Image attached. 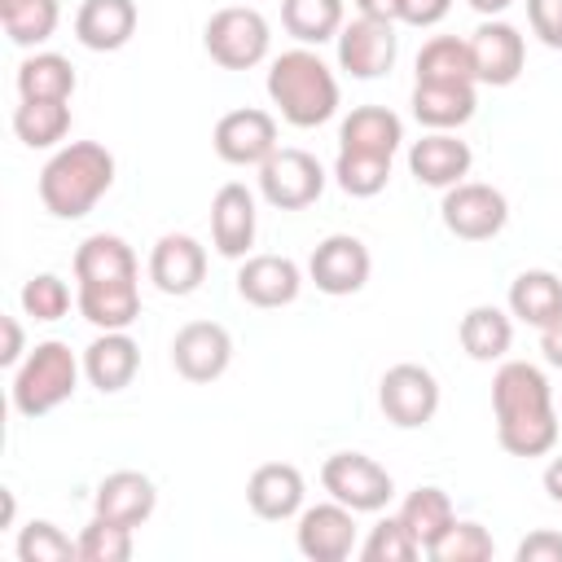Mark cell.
Returning a JSON list of instances; mask_svg holds the SVG:
<instances>
[{
	"label": "cell",
	"instance_id": "cell-2",
	"mask_svg": "<svg viewBox=\"0 0 562 562\" xmlns=\"http://www.w3.org/2000/svg\"><path fill=\"white\" fill-rule=\"evenodd\" d=\"M496 439L509 457H544L558 443V413L549 378L527 360H505L492 378Z\"/></svg>",
	"mask_w": 562,
	"mask_h": 562
},
{
	"label": "cell",
	"instance_id": "cell-26",
	"mask_svg": "<svg viewBox=\"0 0 562 562\" xmlns=\"http://www.w3.org/2000/svg\"><path fill=\"white\" fill-rule=\"evenodd\" d=\"M474 83H417L413 88V119L430 132H452L474 119Z\"/></svg>",
	"mask_w": 562,
	"mask_h": 562
},
{
	"label": "cell",
	"instance_id": "cell-7",
	"mask_svg": "<svg viewBox=\"0 0 562 562\" xmlns=\"http://www.w3.org/2000/svg\"><path fill=\"white\" fill-rule=\"evenodd\" d=\"M321 483H325V492L334 501H342L356 514H378L391 501V492H395L391 474L373 457H364V452H334V457H325Z\"/></svg>",
	"mask_w": 562,
	"mask_h": 562
},
{
	"label": "cell",
	"instance_id": "cell-39",
	"mask_svg": "<svg viewBox=\"0 0 562 562\" xmlns=\"http://www.w3.org/2000/svg\"><path fill=\"white\" fill-rule=\"evenodd\" d=\"M364 562H413L417 553H422V544L413 540V531L400 522V514L395 518H382L373 531H369V540H364Z\"/></svg>",
	"mask_w": 562,
	"mask_h": 562
},
{
	"label": "cell",
	"instance_id": "cell-19",
	"mask_svg": "<svg viewBox=\"0 0 562 562\" xmlns=\"http://www.w3.org/2000/svg\"><path fill=\"white\" fill-rule=\"evenodd\" d=\"M136 369H140V347L127 329H101L83 351V378L101 395H114V391L132 386Z\"/></svg>",
	"mask_w": 562,
	"mask_h": 562
},
{
	"label": "cell",
	"instance_id": "cell-13",
	"mask_svg": "<svg viewBox=\"0 0 562 562\" xmlns=\"http://www.w3.org/2000/svg\"><path fill=\"white\" fill-rule=\"evenodd\" d=\"M369 272H373L369 246H364L360 237H351V233L325 237V241L312 250V259H307V277L316 281L321 294H334V299L364 290Z\"/></svg>",
	"mask_w": 562,
	"mask_h": 562
},
{
	"label": "cell",
	"instance_id": "cell-29",
	"mask_svg": "<svg viewBox=\"0 0 562 562\" xmlns=\"http://www.w3.org/2000/svg\"><path fill=\"white\" fill-rule=\"evenodd\" d=\"M417 83H479L470 40L457 35H435L417 53Z\"/></svg>",
	"mask_w": 562,
	"mask_h": 562
},
{
	"label": "cell",
	"instance_id": "cell-12",
	"mask_svg": "<svg viewBox=\"0 0 562 562\" xmlns=\"http://www.w3.org/2000/svg\"><path fill=\"white\" fill-rule=\"evenodd\" d=\"M215 154L233 167H263L281 145H277V119L268 110H228L215 123Z\"/></svg>",
	"mask_w": 562,
	"mask_h": 562
},
{
	"label": "cell",
	"instance_id": "cell-37",
	"mask_svg": "<svg viewBox=\"0 0 562 562\" xmlns=\"http://www.w3.org/2000/svg\"><path fill=\"white\" fill-rule=\"evenodd\" d=\"M132 558V527L92 514V522L79 531V562H127Z\"/></svg>",
	"mask_w": 562,
	"mask_h": 562
},
{
	"label": "cell",
	"instance_id": "cell-32",
	"mask_svg": "<svg viewBox=\"0 0 562 562\" xmlns=\"http://www.w3.org/2000/svg\"><path fill=\"white\" fill-rule=\"evenodd\" d=\"M281 26L299 44H325L342 31V0H281Z\"/></svg>",
	"mask_w": 562,
	"mask_h": 562
},
{
	"label": "cell",
	"instance_id": "cell-5",
	"mask_svg": "<svg viewBox=\"0 0 562 562\" xmlns=\"http://www.w3.org/2000/svg\"><path fill=\"white\" fill-rule=\"evenodd\" d=\"M79 373H83V360H75V351L66 342H57V338L35 342V351L13 373V408L22 417H44V413L61 408L75 395Z\"/></svg>",
	"mask_w": 562,
	"mask_h": 562
},
{
	"label": "cell",
	"instance_id": "cell-1",
	"mask_svg": "<svg viewBox=\"0 0 562 562\" xmlns=\"http://www.w3.org/2000/svg\"><path fill=\"white\" fill-rule=\"evenodd\" d=\"M75 281H79V312L97 329H127L140 316L136 290V255L114 233H92L75 250Z\"/></svg>",
	"mask_w": 562,
	"mask_h": 562
},
{
	"label": "cell",
	"instance_id": "cell-20",
	"mask_svg": "<svg viewBox=\"0 0 562 562\" xmlns=\"http://www.w3.org/2000/svg\"><path fill=\"white\" fill-rule=\"evenodd\" d=\"M470 162H474L470 145L457 140L452 132H426V136L413 140V149H408V171H413L422 184H430V189H452V184H461V180L470 176Z\"/></svg>",
	"mask_w": 562,
	"mask_h": 562
},
{
	"label": "cell",
	"instance_id": "cell-23",
	"mask_svg": "<svg viewBox=\"0 0 562 562\" xmlns=\"http://www.w3.org/2000/svg\"><path fill=\"white\" fill-rule=\"evenodd\" d=\"M75 35L92 53H114L136 35V0H83L75 13Z\"/></svg>",
	"mask_w": 562,
	"mask_h": 562
},
{
	"label": "cell",
	"instance_id": "cell-31",
	"mask_svg": "<svg viewBox=\"0 0 562 562\" xmlns=\"http://www.w3.org/2000/svg\"><path fill=\"white\" fill-rule=\"evenodd\" d=\"M400 522L413 531V540L422 549H430L457 522V514H452V501H448L443 487H413L404 496V505H400Z\"/></svg>",
	"mask_w": 562,
	"mask_h": 562
},
{
	"label": "cell",
	"instance_id": "cell-38",
	"mask_svg": "<svg viewBox=\"0 0 562 562\" xmlns=\"http://www.w3.org/2000/svg\"><path fill=\"white\" fill-rule=\"evenodd\" d=\"M18 558L22 562H70V558H79V540H70L48 518H31L18 536Z\"/></svg>",
	"mask_w": 562,
	"mask_h": 562
},
{
	"label": "cell",
	"instance_id": "cell-42",
	"mask_svg": "<svg viewBox=\"0 0 562 562\" xmlns=\"http://www.w3.org/2000/svg\"><path fill=\"white\" fill-rule=\"evenodd\" d=\"M514 558H518V562H562V536H558V531H531V536L518 544Z\"/></svg>",
	"mask_w": 562,
	"mask_h": 562
},
{
	"label": "cell",
	"instance_id": "cell-25",
	"mask_svg": "<svg viewBox=\"0 0 562 562\" xmlns=\"http://www.w3.org/2000/svg\"><path fill=\"white\" fill-rule=\"evenodd\" d=\"M404 140V123L400 114H391L386 105H360L342 119L338 127V149H351V154H378V158H395Z\"/></svg>",
	"mask_w": 562,
	"mask_h": 562
},
{
	"label": "cell",
	"instance_id": "cell-33",
	"mask_svg": "<svg viewBox=\"0 0 562 562\" xmlns=\"http://www.w3.org/2000/svg\"><path fill=\"white\" fill-rule=\"evenodd\" d=\"M13 132L26 149H53L70 132V105L66 101H22L13 110Z\"/></svg>",
	"mask_w": 562,
	"mask_h": 562
},
{
	"label": "cell",
	"instance_id": "cell-6",
	"mask_svg": "<svg viewBox=\"0 0 562 562\" xmlns=\"http://www.w3.org/2000/svg\"><path fill=\"white\" fill-rule=\"evenodd\" d=\"M202 44L211 53L215 66L224 70H250L268 57V18L250 4H228V9H215L206 31H202Z\"/></svg>",
	"mask_w": 562,
	"mask_h": 562
},
{
	"label": "cell",
	"instance_id": "cell-16",
	"mask_svg": "<svg viewBox=\"0 0 562 562\" xmlns=\"http://www.w3.org/2000/svg\"><path fill=\"white\" fill-rule=\"evenodd\" d=\"M206 277V250L198 237L189 233H162L149 250V281L162 290V294H193Z\"/></svg>",
	"mask_w": 562,
	"mask_h": 562
},
{
	"label": "cell",
	"instance_id": "cell-48",
	"mask_svg": "<svg viewBox=\"0 0 562 562\" xmlns=\"http://www.w3.org/2000/svg\"><path fill=\"white\" fill-rule=\"evenodd\" d=\"M514 0H470V9H479L483 18H496V13H505Z\"/></svg>",
	"mask_w": 562,
	"mask_h": 562
},
{
	"label": "cell",
	"instance_id": "cell-30",
	"mask_svg": "<svg viewBox=\"0 0 562 562\" xmlns=\"http://www.w3.org/2000/svg\"><path fill=\"white\" fill-rule=\"evenodd\" d=\"M75 66L61 53H31L18 66V92L22 101H70L75 92Z\"/></svg>",
	"mask_w": 562,
	"mask_h": 562
},
{
	"label": "cell",
	"instance_id": "cell-46",
	"mask_svg": "<svg viewBox=\"0 0 562 562\" xmlns=\"http://www.w3.org/2000/svg\"><path fill=\"white\" fill-rule=\"evenodd\" d=\"M540 351H544V360L553 369H562V321H553V325L540 329Z\"/></svg>",
	"mask_w": 562,
	"mask_h": 562
},
{
	"label": "cell",
	"instance_id": "cell-22",
	"mask_svg": "<svg viewBox=\"0 0 562 562\" xmlns=\"http://www.w3.org/2000/svg\"><path fill=\"white\" fill-rule=\"evenodd\" d=\"M303 474L290 465V461H263L255 474H250V483H246V501H250V509L259 514V518H268V522H285V518H294L299 509H303Z\"/></svg>",
	"mask_w": 562,
	"mask_h": 562
},
{
	"label": "cell",
	"instance_id": "cell-10",
	"mask_svg": "<svg viewBox=\"0 0 562 562\" xmlns=\"http://www.w3.org/2000/svg\"><path fill=\"white\" fill-rule=\"evenodd\" d=\"M321 189H325V167L307 149H277L259 167V193L277 211H303L321 198Z\"/></svg>",
	"mask_w": 562,
	"mask_h": 562
},
{
	"label": "cell",
	"instance_id": "cell-17",
	"mask_svg": "<svg viewBox=\"0 0 562 562\" xmlns=\"http://www.w3.org/2000/svg\"><path fill=\"white\" fill-rule=\"evenodd\" d=\"M470 57H474V75H479V83L509 88V83L522 75L527 44H522V35H518L509 22L487 18V22L470 35Z\"/></svg>",
	"mask_w": 562,
	"mask_h": 562
},
{
	"label": "cell",
	"instance_id": "cell-8",
	"mask_svg": "<svg viewBox=\"0 0 562 562\" xmlns=\"http://www.w3.org/2000/svg\"><path fill=\"white\" fill-rule=\"evenodd\" d=\"M439 215H443V228H448L452 237H461V241H487V237H496V233L505 228L509 202H505V193L492 189V184L461 180V184L443 189Z\"/></svg>",
	"mask_w": 562,
	"mask_h": 562
},
{
	"label": "cell",
	"instance_id": "cell-34",
	"mask_svg": "<svg viewBox=\"0 0 562 562\" xmlns=\"http://www.w3.org/2000/svg\"><path fill=\"white\" fill-rule=\"evenodd\" d=\"M57 0H0V22H4V35L18 44V48H35L44 44L53 31H57Z\"/></svg>",
	"mask_w": 562,
	"mask_h": 562
},
{
	"label": "cell",
	"instance_id": "cell-44",
	"mask_svg": "<svg viewBox=\"0 0 562 562\" xmlns=\"http://www.w3.org/2000/svg\"><path fill=\"white\" fill-rule=\"evenodd\" d=\"M0 329H4L0 364H22V325H18V316H4V321H0Z\"/></svg>",
	"mask_w": 562,
	"mask_h": 562
},
{
	"label": "cell",
	"instance_id": "cell-11",
	"mask_svg": "<svg viewBox=\"0 0 562 562\" xmlns=\"http://www.w3.org/2000/svg\"><path fill=\"white\" fill-rule=\"evenodd\" d=\"M171 364L184 382H215L233 364V334L220 321H189L171 338Z\"/></svg>",
	"mask_w": 562,
	"mask_h": 562
},
{
	"label": "cell",
	"instance_id": "cell-43",
	"mask_svg": "<svg viewBox=\"0 0 562 562\" xmlns=\"http://www.w3.org/2000/svg\"><path fill=\"white\" fill-rule=\"evenodd\" d=\"M448 9H452V0H404L400 22H408V26H435V22L448 18Z\"/></svg>",
	"mask_w": 562,
	"mask_h": 562
},
{
	"label": "cell",
	"instance_id": "cell-4",
	"mask_svg": "<svg viewBox=\"0 0 562 562\" xmlns=\"http://www.w3.org/2000/svg\"><path fill=\"white\" fill-rule=\"evenodd\" d=\"M268 97L290 127H321L338 110V79L312 48H290L268 66Z\"/></svg>",
	"mask_w": 562,
	"mask_h": 562
},
{
	"label": "cell",
	"instance_id": "cell-28",
	"mask_svg": "<svg viewBox=\"0 0 562 562\" xmlns=\"http://www.w3.org/2000/svg\"><path fill=\"white\" fill-rule=\"evenodd\" d=\"M457 338H461V347H465L470 360H483V364H487V360H501V356L509 351V342H514V321H509L501 307L479 303V307H470V312L461 316Z\"/></svg>",
	"mask_w": 562,
	"mask_h": 562
},
{
	"label": "cell",
	"instance_id": "cell-36",
	"mask_svg": "<svg viewBox=\"0 0 562 562\" xmlns=\"http://www.w3.org/2000/svg\"><path fill=\"white\" fill-rule=\"evenodd\" d=\"M435 562H487L496 553L492 536L483 522H470V518H457L430 549H426Z\"/></svg>",
	"mask_w": 562,
	"mask_h": 562
},
{
	"label": "cell",
	"instance_id": "cell-24",
	"mask_svg": "<svg viewBox=\"0 0 562 562\" xmlns=\"http://www.w3.org/2000/svg\"><path fill=\"white\" fill-rule=\"evenodd\" d=\"M97 514L101 518H114V522H127V527H140L154 505H158V492H154V479L140 474V470H114L101 479L97 487Z\"/></svg>",
	"mask_w": 562,
	"mask_h": 562
},
{
	"label": "cell",
	"instance_id": "cell-41",
	"mask_svg": "<svg viewBox=\"0 0 562 562\" xmlns=\"http://www.w3.org/2000/svg\"><path fill=\"white\" fill-rule=\"evenodd\" d=\"M527 22L544 48H562V0H527Z\"/></svg>",
	"mask_w": 562,
	"mask_h": 562
},
{
	"label": "cell",
	"instance_id": "cell-35",
	"mask_svg": "<svg viewBox=\"0 0 562 562\" xmlns=\"http://www.w3.org/2000/svg\"><path fill=\"white\" fill-rule=\"evenodd\" d=\"M334 176H338V189H342V193H351V198H373V193H382L386 180H391V158L338 149Z\"/></svg>",
	"mask_w": 562,
	"mask_h": 562
},
{
	"label": "cell",
	"instance_id": "cell-21",
	"mask_svg": "<svg viewBox=\"0 0 562 562\" xmlns=\"http://www.w3.org/2000/svg\"><path fill=\"white\" fill-rule=\"evenodd\" d=\"M211 237L224 259H246V250L255 246V198L246 184H220L211 202Z\"/></svg>",
	"mask_w": 562,
	"mask_h": 562
},
{
	"label": "cell",
	"instance_id": "cell-14",
	"mask_svg": "<svg viewBox=\"0 0 562 562\" xmlns=\"http://www.w3.org/2000/svg\"><path fill=\"white\" fill-rule=\"evenodd\" d=\"M294 540H299V553L312 562H342L356 549V509L329 496L325 505H312L299 514Z\"/></svg>",
	"mask_w": 562,
	"mask_h": 562
},
{
	"label": "cell",
	"instance_id": "cell-47",
	"mask_svg": "<svg viewBox=\"0 0 562 562\" xmlns=\"http://www.w3.org/2000/svg\"><path fill=\"white\" fill-rule=\"evenodd\" d=\"M544 492L562 505V457H553V461L544 465Z\"/></svg>",
	"mask_w": 562,
	"mask_h": 562
},
{
	"label": "cell",
	"instance_id": "cell-40",
	"mask_svg": "<svg viewBox=\"0 0 562 562\" xmlns=\"http://www.w3.org/2000/svg\"><path fill=\"white\" fill-rule=\"evenodd\" d=\"M22 312L35 321H61L70 312V290L57 272H40L22 285Z\"/></svg>",
	"mask_w": 562,
	"mask_h": 562
},
{
	"label": "cell",
	"instance_id": "cell-3",
	"mask_svg": "<svg viewBox=\"0 0 562 562\" xmlns=\"http://www.w3.org/2000/svg\"><path fill=\"white\" fill-rule=\"evenodd\" d=\"M114 184V154L97 140H70L40 171V202L57 220L88 215Z\"/></svg>",
	"mask_w": 562,
	"mask_h": 562
},
{
	"label": "cell",
	"instance_id": "cell-18",
	"mask_svg": "<svg viewBox=\"0 0 562 562\" xmlns=\"http://www.w3.org/2000/svg\"><path fill=\"white\" fill-rule=\"evenodd\" d=\"M303 290V272L285 255H250L237 268V294L250 307H285Z\"/></svg>",
	"mask_w": 562,
	"mask_h": 562
},
{
	"label": "cell",
	"instance_id": "cell-45",
	"mask_svg": "<svg viewBox=\"0 0 562 562\" xmlns=\"http://www.w3.org/2000/svg\"><path fill=\"white\" fill-rule=\"evenodd\" d=\"M360 18H378V22H400L404 0H356Z\"/></svg>",
	"mask_w": 562,
	"mask_h": 562
},
{
	"label": "cell",
	"instance_id": "cell-9",
	"mask_svg": "<svg viewBox=\"0 0 562 562\" xmlns=\"http://www.w3.org/2000/svg\"><path fill=\"white\" fill-rule=\"evenodd\" d=\"M378 404H382V413H386L391 426L417 430V426H426L439 413V382H435V373L426 364H413V360L391 364L382 373Z\"/></svg>",
	"mask_w": 562,
	"mask_h": 562
},
{
	"label": "cell",
	"instance_id": "cell-27",
	"mask_svg": "<svg viewBox=\"0 0 562 562\" xmlns=\"http://www.w3.org/2000/svg\"><path fill=\"white\" fill-rule=\"evenodd\" d=\"M509 312L536 329L562 321V281L544 268H527L509 281Z\"/></svg>",
	"mask_w": 562,
	"mask_h": 562
},
{
	"label": "cell",
	"instance_id": "cell-15",
	"mask_svg": "<svg viewBox=\"0 0 562 562\" xmlns=\"http://www.w3.org/2000/svg\"><path fill=\"white\" fill-rule=\"evenodd\" d=\"M338 66L351 79H378L395 66V22L356 18L338 31Z\"/></svg>",
	"mask_w": 562,
	"mask_h": 562
}]
</instances>
